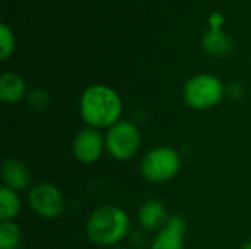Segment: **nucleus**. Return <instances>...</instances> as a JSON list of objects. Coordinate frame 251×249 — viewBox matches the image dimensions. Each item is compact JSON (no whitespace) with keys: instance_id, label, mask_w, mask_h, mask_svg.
I'll return each mask as SVG.
<instances>
[{"instance_id":"39448f33","label":"nucleus","mask_w":251,"mask_h":249,"mask_svg":"<svg viewBox=\"0 0 251 249\" xmlns=\"http://www.w3.org/2000/svg\"><path fill=\"white\" fill-rule=\"evenodd\" d=\"M106 153L118 161L134 158L140 148L143 135L138 125L129 119H121L107 131H104Z\"/></svg>"},{"instance_id":"412c9836","label":"nucleus","mask_w":251,"mask_h":249,"mask_svg":"<svg viewBox=\"0 0 251 249\" xmlns=\"http://www.w3.org/2000/svg\"><path fill=\"white\" fill-rule=\"evenodd\" d=\"M112 249H131V248H128V247H122V245H118V247H115V248H112Z\"/></svg>"},{"instance_id":"dca6fc26","label":"nucleus","mask_w":251,"mask_h":249,"mask_svg":"<svg viewBox=\"0 0 251 249\" xmlns=\"http://www.w3.org/2000/svg\"><path fill=\"white\" fill-rule=\"evenodd\" d=\"M26 103L29 104V107L32 110H37V112H43L46 110L50 103H51V95L50 92L46 90V88H41V87H35V88H31L26 94Z\"/></svg>"},{"instance_id":"6ab92c4d","label":"nucleus","mask_w":251,"mask_h":249,"mask_svg":"<svg viewBox=\"0 0 251 249\" xmlns=\"http://www.w3.org/2000/svg\"><path fill=\"white\" fill-rule=\"evenodd\" d=\"M225 25V15L222 12H212L207 16V29L219 31L224 29Z\"/></svg>"},{"instance_id":"9b49d317","label":"nucleus","mask_w":251,"mask_h":249,"mask_svg":"<svg viewBox=\"0 0 251 249\" xmlns=\"http://www.w3.org/2000/svg\"><path fill=\"white\" fill-rule=\"evenodd\" d=\"M28 87L24 76L18 72L6 70L0 75V101L4 104H16L26 98Z\"/></svg>"},{"instance_id":"f257e3e1","label":"nucleus","mask_w":251,"mask_h":249,"mask_svg":"<svg viewBox=\"0 0 251 249\" xmlns=\"http://www.w3.org/2000/svg\"><path fill=\"white\" fill-rule=\"evenodd\" d=\"M78 109L85 126L104 132L122 119L124 101L112 87L93 84L82 91Z\"/></svg>"},{"instance_id":"f03ea898","label":"nucleus","mask_w":251,"mask_h":249,"mask_svg":"<svg viewBox=\"0 0 251 249\" xmlns=\"http://www.w3.org/2000/svg\"><path fill=\"white\" fill-rule=\"evenodd\" d=\"M131 219L128 213L113 204L96 208L87 219L85 233L91 244L100 248H115L128 238Z\"/></svg>"},{"instance_id":"ddd939ff","label":"nucleus","mask_w":251,"mask_h":249,"mask_svg":"<svg viewBox=\"0 0 251 249\" xmlns=\"http://www.w3.org/2000/svg\"><path fill=\"white\" fill-rule=\"evenodd\" d=\"M22 210V200L19 192L1 185L0 188V220L15 222Z\"/></svg>"},{"instance_id":"f3484780","label":"nucleus","mask_w":251,"mask_h":249,"mask_svg":"<svg viewBox=\"0 0 251 249\" xmlns=\"http://www.w3.org/2000/svg\"><path fill=\"white\" fill-rule=\"evenodd\" d=\"M126 239H128V244H129V248L131 249H143L146 248L147 244H149L147 232H144L141 229L131 230Z\"/></svg>"},{"instance_id":"aec40b11","label":"nucleus","mask_w":251,"mask_h":249,"mask_svg":"<svg viewBox=\"0 0 251 249\" xmlns=\"http://www.w3.org/2000/svg\"><path fill=\"white\" fill-rule=\"evenodd\" d=\"M241 249H251V239L250 241H247V242H244V244H243V247H241Z\"/></svg>"},{"instance_id":"1a4fd4ad","label":"nucleus","mask_w":251,"mask_h":249,"mask_svg":"<svg viewBox=\"0 0 251 249\" xmlns=\"http://www.w3.org/2000/svg\"><path fill=\"white\" fill-rule=\"evenodd\" d=\"M1 181L3 186L13 189L16 192H28L32 183V175L28 166L16 158V157H6L1 163Z\"/></svg>"},{"instance_id":"4468645a","label":"nucleus","mask_w":251,"mask_h":249,"mask_svg":"<svg viewBox=\"0 0 251 249\" xmlns=\"http://www.w3.org/2000/svg\"><path fill=\"white\" fill-rule=\"evenodd\" d=\"M22 242V230L15 222L0 223V249H19Z\"/></svg>"},{"instance_id":"7ed1b4c3","label":"nucleus","mask_w":251,"mask_h":249,"mask_svg":"<svg viewBox=\"0 0 251 249\" xmlns=\"http://www.w3.org/2000/svg\"><path fill=\"white\" fill-rule=\"evenodd\" d=\"M225 97V84L212 73H197L182 87V100L185 106L197 112H206L222 103Z\"/></svg>"},{"instance_id":"423d86ee","label":"nucleus","mask_w":251,"mask_h":249,"mask_svg":"<svg viewBox=\"0 0 251 249\" xmlns=\"http://www.w3.org/2000/svg\"><path fill=\"white\" fill-rule=\"evenodd\" d=\"M26 201L29 208L46 220L57 219L65 208V197L51 182L34 183L26 194Z\"/></svg>"},{"instance_id":"0eeeda50","label":"nucleus","mask_w":251,"mask_h":249,"mask_svg":"<svg viewBox=\"0 0 251 249\" xmlns=\"http://www.w3.org/2000/svg\"><path fill=\"white\" fill-rule=\"evenodd\" d=\"M71 151L75 160L81 164H94L106 153L104 132L94 128L79 129L71 144Z\"/></svg>"},{"instance_id":"20e7f679","label":"nucleus","mask_w":251,"mask_h":249,"mask_svg":"<svg viewBox=\"0 0 251 249\" xmlns=\"http://www.w3.org/2000/svg\"><path fill=\"white\" fill-rule=\"evenodd\" d=\"M182 167L179 153L168 145H159L149 150L140 161V173L150 183H168L174 181Z\"/></svg>"},{"instance_id":"6e6552de","label":"nucleus","mask_w":251,"mask_h":249,"mask_svg":"<svg viewBox=\"0 0 251 249\" xmlns=\"http://www.w3.org/2000/svg\"><path fill=\"white\" fill-rule=\"evenodd\" d=\"M187 222L182 216L174 214L169 217L163 229L154 233L150 249H184L185 248Z\"/></svg>"},{"instance_id":"f8f14e48","label":"nucleus","mask_w":251,"mask_h":249,"mask_svg":"<svg viewBox=\"0 0 251 249\" xmlns=\"http://www.w3.org/2000/svg\"><path fill=\"white\" fill-rule=\"evenodd\" d=\"M201 47L209 56L224 59V57H229L234 53L235 43L224 29L219 31L207 29L201 37Z\"/></svg>"},{"instance_id":"a211bd4d","label":"nucleus","mask_w":251,"mask_h":249,"mask_svg":"<svg viewBox=\"0 0 251 249\" xmlns=\"http://www.w3.org/2000/svg\"><path fill=\"white\" fill-rule=\"evenodd\" d=\"M244 87L240 82H229L225 85V97L232 100V101H238L244 97Z\"/></svg>"},{"instance_id":"2eb2a0df","label":"nucleus","mask_w":251,"mask_h":249,"mask_svg":"<svg viewBox=\"0 0 251 249\" xmlns=\"http://www.w3.org/2000/svg\"><path fill=\"white\" fill-rule=\"evenodd\" d=\"M16 47V38L13 29L7 23L0 25V60L6 62L12 57Z\"/></svg>"},{"instance_id":"9d476101","label":"nucleus","mask_w":251,"mask_h":249,"mask_svg":"<svg viewBox=\"0 0 251 249\" xmlns=\"http://www.w3.org/2000/svg\"><path fill=\"white\" fill-rule=\"evenodd\" d=\"M169 217L165 204L159 200H146L137 211L138 226L147 233H157L165 227Z\"/></svg>"}]
</instances>
